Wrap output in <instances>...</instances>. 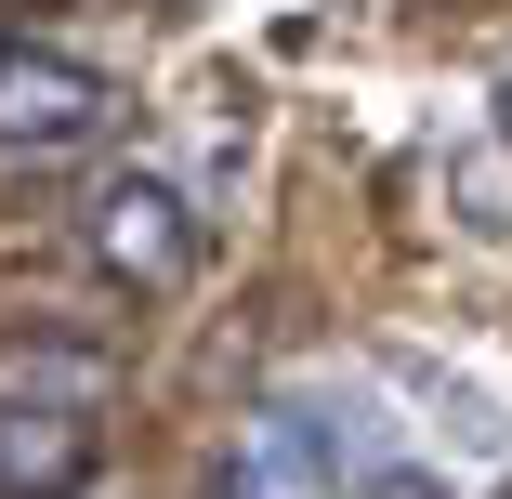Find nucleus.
<instances>
[{
    "instance_id": "1",
    "label": "nucleus",
    "mask_w": 512,
    "mask_h": 499,
    "mask_svg": "<svg viewBox=\"0 0 512 499\" xmlns=\"http://www.w3.org/2000/svg\"><path fill=\"white\" fill-rule=\"evenodd\" d=\"M92 263L106 276H132V289H184V263H197V211L158 184V171H106V197H92Z\"/></svg>"
},
{
    "instance_id": "2",
    "label": "nucleus",
    "mask_w": 512,
    "mask_h": 499,
    "mask_svg": "<svg viewBox=\"0 0 512 499\" xmlns=\"http://www.w3.org/2000/svg\"><path fill=\"white\" fill-rule=\"evenodd\" d=\"M119 106H106V79L66 66V53H0V158H66L92 145Z\"/></svg>"
},
{
    "instance_id": "6",
    "label": "nucleus",
    "mask_w": 512,
    "mask_h": 499,
    "mask_svg": "<svg viewBox=\"0 0 512 499\" xmlns=\"http://www.w3.org/2000/svg\"><path fill=\"white\" fill-rule=\"evenodd\" d=\"M447 197H460V237L473 250H512V145L499 132H460L447 145Z\"/></svg>"
},
{
    "instance_id": "5",
    "label": "nucleus",
    "mask_w": 512,
    "mask_h": 499,
    "mask_svg": "<svg viewBox=\"0 0 512 499\" xmlns=\"http://www.w3.org/2000/svg\"><path fill=\"white\" fill-rule=\"evenodd\" d=\"M0 394H14V408H106V394H119V355L106 342L14 329V342H0Z\"/></svg>"
},
{
    "instance_id": "4",
    "label": "nucleus",
    "mask_w": 512,
    "mask_h": 499,
    "mask_svg": "<svg viewBox=\"0 0 512 499\" xmlns=\"http://www.w3.org/2000/svg\"><path fill=\"white\" fill-rule=\"evenodd\" d=\"M92 486V408H14L0 394V499H79Z\"/></svg>"
},
{
    "instance_id": "7",
    "label": "nucleus",
    "mask_w": 512,
    "mask_h": 499,
    "mask_svg": "<svg viewBox=\"0 0 512 499\" xmlns=\"http://www.w3.org/2000/svg\"><path fill=\"white\" fill-rule=\"evenodd\" d=\"M499 119H512V53H499Z\"/></svg>"
},
{
    "instance_id": "3",
    "label": "nucleus",
    "mask_w": 512,
    "mask_h": 499,
    "mask_svg": "<svg viewBox=\"0 0 512 499\" xmlns=\"http://www.w3.org/2000/svg\"><path fill=\"white\" fill-rule=\"evenodd\" d=\"M263 447H276L302 486H368V460H381V408H368V394H276Z\"/></svg>"
}]
</instances>
